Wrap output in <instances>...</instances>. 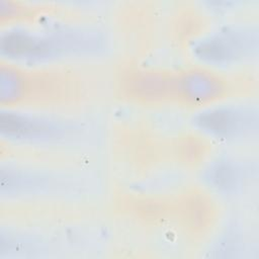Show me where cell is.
Here are the masks:
<instances>
[{
    "label": "cell",
    "instance_id": "obj_7",
    "mask_svg": "<svg viewBox=\"0 0 259 259\" xmlns=\"http://www.w3.org/2000/svg\"><path fill=\"white\" fill-rule=\"evenodd\" d=\"M25 91V70L11 63L0 68V101L2 105L23 103Z\"/></svg>",
    "mask_w": 259,
    "mask_h": 259
},
{
    "label": "cell",
    "instance_id": "obj_9",
    "mask_svg": "<svg viewBox=\"0 0 259 259\" xmlns=\"http://www.w3.org/2000/svg\"><path fill=\"white\" fill-rule=\"evenodd\" d=\"M38 7H33L22 2L14 0H0V16L2 19L8 18V20L20 18L24 15L33 13Z\"/></svg>",
    "mask_w": 259,
    "mask_h": 259
},
{
    "label": "cell",
    "instance_id": "obj_3",
    "mask_svg": "<svg viewBox=\"0 0 259 259\" xmlns=\"http://www.w3.org/2000/svg\"><path fill=\"white\" fill-rule=\"evenodd\" d=\"M252 36L238 27H225L210 32L193 46V55L207 65H228L246 57L252 47Z\"/></svg>",
    "mask_w": 259,
    "mask_h": 259
},
{
    "label": "cell",
    "instance_id": "obj_2",
    "mask_svg": "<svg viewBox=\"0 0 259 259\" xmlns=\"http://www.w3.org/2000/svg\"><path fill=\"white\" fill-rule=\"evenodd\" d=\"M228 90L227 80L206 66H194L174 72L173 102L206 107L224 98Z\"/></svg>",
    "mask_w": 259,
    "mask_h": 259
},
{
    "label": "cell",
    "instance_id": "obj_4",
    "mask_svg": "<svg viewBox=\"0 0 259 259\" xmlns=\"http://www.w3.org/2000/svg\"><path fill=\"white\" fill-rule=\"evenodd\" d=\"M174 72L160 69H134L121 79V91L141 103L173 102Z\"/></svg>",
    "mask_w": 259,
    "mask_h": 259
},
{
    "label": "cell",
    "instance_id": "obj_1",
    "mask_svg": "<svg viewBox=\"0 0 259 259\" xmlns=\"http://www.w3.org/2000/svg\"><path fill=\"white\" fill-rule=\"evenodd\" d=\"M89 41L92 42V39L85 31L64 29L40 32L12 27L1 33L0 51L10 61L41 63L70 52L88 50Z\"/></svg>",
    "mask_w": 259,
    "mask_h": 259
},
{
    "label": "cell",
    "instance_id": "obj_8",
    "mask_svg": "<svg viewBox=\"0 0 259 259\" xmlns=\"http://www.w3.org/2000/svg\"><path fill=\"white\" fill-rule=\"evenodd\" d=\"M205 179L218 191L228 192L239 185L242 177L240 170L233 162L222 160L214 162L206 170Z\"/></svg>",
    "mask_w": 259,
    "mask_h": 259
},
{
    "label": "cell",
    "instance_id": "obj_5",
    "mask_svg": "<svg viewBox=\"0 0 259 259\" xmlns=\"http://www.w3.org/2000/svg\"><path fill=\"white\" fill-rule=\"evenodd\" d=\"M251 111L237 106H211L199 111L194 125L202 133L217 139L229 140L247 133L252 125Z\"/></svg>",
    "mask_w": 259,
    "mask_h": 259
},
{
    "label": "cell",
    "instance_id": "obj_6",
    "mask_svg": "<svg viewBox=\"0 0 259 259\" xmlns=\"http://www.w3.org/2000/svg\"><path fill=\"white\" fill-rule=\"evenodd\" d=\"M0 132L11 140L48 142L60 139L64 128L51 118L8 109L0 113Z\"/></svg>",
    "mask_w": 259,
    "mask_h": 259
}]
</instances>
